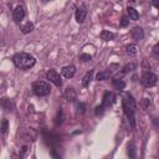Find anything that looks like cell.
<instances>
[{
  "label": "cell",
  "mask_w": 159,
  "mask_h": 159,
  "mask_svg": "<svg viewBox=\"0 0 159 159\" xmlns=\"http://www.w3.org/2000/svg\"><path fill=\"white\" fill-rule=\"evenodd\" d=\"M122 106H123V112H124L125 117L128 118V122H129L130 127L134 128L135 127V109H137V106H135V101H134V98L130 93H125L123 96Z\"/></svg>",
  "instance_id": "cell-1"
},
{
  "label": "cell",
  "mask_w": 159,
  "mask_h": 159,
  "mask_svg": "<svg viewBox=\"0 0 159 159\" xmlns=\"http://www.w3.org/2000/svg\"><path fill=\"white\" fill-rule=\"evenodd\" d=\"M12 61H14V65L20 70H29L36 63L35 57L31 56L30 53H25V52L16 53L12 57Z\"/></svg>",
  "instance_id": "cell-2"
},
{
  "label": "cell",
  "mask_w": 159,
  "mask_h": 159,
  "mask_svg": "<svg viewBox=\"0 0 159 159\" xmlns=\"http://www.w3.org/2000/svg\"><path fill=\"white\" fill-rule=\"evenodd\" d=\"M114 99H116V96H114L113 92H109V91L106 92L104 96H103V99H102V104L98 106V107H96V114H97V116L102 114L106 108H109V107L113 104Z\"/></svg>",
  "instance_id": "cell-3"
},
{
  "label": "cell",
  "mask_w": 159,
  "mask_h": 159,
  "mask_svg": "<svg viewBox=\"0 0 159 159\" xmlns=\"http://www.w3.org/2000/svg\"><path fill=\"white\" fill-rule=\"evenodd\" d=\"M32 89L35 92L36 96H40V97H43V96H47L50 94L51 92V87L47 82L45 81H36L32 83Z\"/></svg>",
  "instance_id": "cell-4"
},
{
  "label": "cell",
  "mask_w": 159,
  "mask_h": 159,
  "mask_svg": "<svg viewBox=\"0 0 159 159\" xmlns=\"http://www.w3.org/2000/svg\"><path fill=\"white\" fill-rule=\"evenodd\" d=\"M118 70H119V65L113 63V65H111L108 68H106L104 71H102V72L97 73L96 80H97V81H104V80H109L111 77H113V75H114V73H116Z\"/></svg>",
  "instance_id": "cell-5"
},
{
  "label": "cell",
  "mask_w": 159,
  "mask_h": 159,
  "mask_svg": "<svg viewBox=\"0 0 159 159\" xmlns=\"http://www.w3.org/2000/svg\"><path fill=\"white\" fill-rule=\"evenodd\" d=\"M140 82L144 87H153L158 82V76L155 73L150 72V71H144V73L142 75Z\"/></svg>",
  "instance_id": "cell-6"
},
{
  "label": "cell",
  "mask_w": 159,
  "mask_h": 159,
  "mask_svg": "<svg viewBox=\"0 0 159 159\" xmlns=\"http://www.w3.org/2000/svg\"><path fill=\"white\" fill-rule=\"evenodd\" d=\"M46 78L50 81V82H52L55 86H61L62 84V81H61V77H60V75L57 73V71L56 70H50V71H47V73H46Z\"/></svg>",
  "instance_id": "cell-7"
},
{
  "label": "cell",
  "mask_w": 159,
  "mask_h": 159,
  "mask_svg": "<svg viewBox=\"0 0 159 159\" xmlns=\"http://www.w3.org/2000/svg\"><path fill=\"white\" fill-rule=\"evenodd\" d=\"M76 21L78 24H82L84 20H86V16H87V7L84 5H81L77 10H76Z\"/></svg>",
  "instance_id": "cell-8"
},
{
  "label": "cell",
  "mask_w": 159,
  "mask_h": 159,
  "mask_svg": "<svg viewBox=\"0 0 159 159\" xmlns=\"http://www.w3.org/2000/svg\"><path fill=\"white\" fill-rule=\"evenodd\" d=\"M24 17H25V9H24V6H21V5L16 6L15 10H14V12H12V19H14V21H15V22H20Z\"/></svg>",
  "instance_id": "cell-9"
},
{
  "label": "cell",
  "mask_w": 159,
  "mask_h": 159,
  "mask_svg": "<svg viewBox=\"0 0 159 159\" xmlns=\"http://www.w3.org/2000/svg\"><path fill=\"white\" fill-rule=\"evenodd\" d=\"M130 36H132V39L133 40H135V41H139V40H142L143 37H144V31H143V29L142 27H134L132 31H130Z\"/></svg>",
  "instance_id": "cell-10"
},
{
  "label": "cell",
  "mask_w": 159,
  "mask_h": 159,
  "mask_svg": "<svg viewBox=\"0 0 159 159\" xmlns=\"http://www.w3.org/2000/svg\"><path fill=\"white\" fill-rule=\"evenodd\" d=\"M75 73H76V67L72 66V65L66 66V67L62 68V75H63L66 78H72V77L75 76Z\"/></svg>",
  "instance_id": "cell-11"
},
{
  "label": "cell",
  "mask_w": 159,
  "mask_h": 159,
  "mask_svg": "<svg viewBox=\"0 0 159 159\" xmlns=\"http://www.w3.org/2000/svg\"><path fill=\"white\" fill-rule=\"evenodd\" d=\"M65 96H66V99H67L68 102H75L76 98H77L76 91H75L72 87H68V88L65 91Z\"/></svg>",
  "instance_id": "cell-12"
},
{
  "label": "cell",
  "mask_w": 159,
  "mask_h": 159,
  "mask_svg": "<svg viewBox=\"0 0 159 159\" xmlns=\"http://www.w3.org/2000/svg\"><path fill=\"white\" fill-rule=\"evenodd\" d=\"M35 132L34 130H31V129H25L22 133H21V138L22 139H25V140H34L35 139Z\"/></svg>",
  "instance_id": "cell-13"
},
{
  "label": "cell",
  "mask_w": 159,
  "mask_h": 159,
  "mask_svg": "<svg viewBox=\"0 0 159 159\" xmlns=\"http://www.w3.org/2000/svg\"><path fill=\"white\" fill-rule=\"evenodd\" d=\"M20 30H21V32H22V34H29V32H31V31L34 30V24H32V22H30V21H26V22L21 24Z\"/></svg>",
  "instance_id": "cell-14"
},
{
  "label": "cell",
  "mask_w": 159,
  "mask_h": 159,
  "mask_svg": "<svg viewBox=\"0 0 159 159\" xmlns=\"http://www.w3.org/2000/svg\"><path fill=\"white\" fill-rule=\"evenodd\" d=\"M99 37H101L102 40H104V41H111V40L114 39V34L111 32V31H108V30H103V31L99 34Z\"/></svg>",
  "instance_id": "cell-15"
},
{
  "label": "cell",
  "mask_w": 159,
  "mask_h": 159,
  "mask_svg": "<svg viewBox=\"0 0 159 159\" xmlns=\"http://www.w3.org/2000/svg\"><path fill=\"white\" fill-rule=\"evenodd\" d=\"M127 14H128V16H129V19L130 20H138V17H139V14L137 12V10L134 9V7H127Z\"/></svg>",
  "instance_id": "cell-16"
},
{
  "label": "cell",
  "mask_w": 159,
  "mask_h": 159,
  "mask_svg": "<svg viewBox=\"0 0 159 159\" xmlns=\"http://www.w3.org/2000/svg\"><path fill=\"white\" fill-rule=\"evenodd\" d=\"M1 104H2L4 109H6V111H11V109L14 108V103H12L10 99H7V98H2Z\"/></svg>",
  "instance_id": "cell-17"
},
{
  "label": "cell",
  "mask_w": 159,
  "mask_h": 159,
  "mask_svg": "<svg viewBox=\"0 0 159 159\" xmlns=\"http://www.w3.org/2000/svg\"><path fill=\"white\" fill-rule=\"evenodd\" d=\"M112 83H113V86H114L117 89H123V88L125 87V83H124L123 80H120V78H114V80L112 81Z\"/></svg>",
  "instance_id": "cell-18"
},
{
  "label": "cell",
  "mask_w": 159,
  "mask_h": 159,
  "mask_svg": "<svg viewBox=\"0 0 159 159\" xmlns=\"http://www.w3.org/2000/svg\"><path fill=\"white\" fill-rule=\"evenodd\" d=\"M91 80H92V71H88V72L84 75L83 80H82V86H83V87H87V86L89 84Z\"/></svg>",
  "instance_id": "cell-19"
},
{
  "label": "cell",
  "mask_w": 159,
  "mask_h": 159,
  "mask_svg": "<svg viewBox=\"0 0 159 159\" xmlns=\"http://www.w3.org/2000/svg\"><path fill=\"white\" fill-rule=\"evenodd\" d=\"M62 120H63V112H62V109L60 108L58 112H57V116H56V118H55V124H56V125H60V124L62 123Z\"/></svg>",
  "instance_id": "cell-20"
},
{
  "label": "cell",
  "mask_w": 159,
  "mask_h": 159,
  "mask_svg": "<svg viewBox=\"0 0 159 159\" xmlns=\"http://www.w3.org/2000/svg\"><path fill=\"white\" fill-rule=\"evenodd\" d=\"M134 68H135V63H129V65H125V66L123 67V70H122V75H125V73H128V72L133 71Z\"/></svg>",
  "instance_id": "cell-21"
},
{
  "label": "cell",
  "mask_w": 159,
  "mask_h": 159,
  "mask_svg": "<svg viewBox=\"0 0 159 159\" xmlns=\"http://www.w3.org/2000/svg\"><path fill=\"white\" fill-rule=\"evenodd\" d=\"M128 155L130 158H134L135 157V145H134V143H130L128 145Z\"/></svg>",
  "instance_id": "cell-22"
},
{
  "label": "cell",
  "mask_w": 159,
  "mask_h": 159,
  "mask_svg": "<svg viewBox=\"0 0 159 159\" xmlns=\"http://www.w3.org/2000/svg\"><path fill=\"white\" fill-rule=\"evenodd\" d=\"M137 46L135 45H129V46H127V52L129 53V55H135L137 53Z\"/></svg>",
  "instance_id": "cell-23"
},
{
  "label": "cell",
  "mask_w": 159,
  "mask_h": 159,
  "mask_svg": "<svg viewBox=\"0 0 159 159\" xmlns=\"http://www.w3.org/2000/svg\"><path fill=\"white\" fill-rule=\"evenodd\" d=\"M142 67H143V70L144 71H149V70H152V63L149 62V60H144L143 61V63H142Z\"/></svg>",
  "instance_id": "cell-24"
},
{
  "label": "cell",
  "mask_w": 159,
  "mask_h": 159,
  "mask_svg": "<svg viewBox=\"0 0 159 159\" xmlns=\"http://www.w3.org/2000/svg\"><path fill=\"white\" fill-rule=\"evenodd\" d=\"M91 60H92V56L88 55V53H82V55L80 56V61H82V62H88V61H91Z\"/></svg>",
  "instance_id": "cell-25"
},
{
  "label": "cell",
  "mask_w": 159,
  "mask_h": 159,
  "mask_svg": "<svg viewBox=\"0 0 159 159\" xmlns=\"http://www.w3.org/2000/svg\"><path fill=\"white\" fill-rule=\"evenodd\" d=\"M7 120L6 119H2V122H1V132H2V134H6V132H7Z\"/></svg>",
  "instance_id": "cell-26"
},
{
  "label": "cell",
  "mask_w": 159,
  "mask_h": 159,
  "mask_svg": "<svg viewBox=\"0 0 159 159\" xmlns=\"http://www.w3.org/2000/svg\"><path fill=\"white\" fill-rule=\"evenodd\" d=\"M153 55H154V57L157 60H159V42L153 47Z\"/></svg>",
  "instance_id": "cell-27"
},
{
  "label": "cell",
  "mask_w": 159,
  "mask_h": 159,
  "mask_svg": "<svg viewBox=\"0 0 159 159\" xmlns=\"http://www.w3.org/2000/svg\"><path fill=\"white\" fill-rule=\"evenodd\" d=\"M128 24H129V17L123 16V17L120 19V26H122V27H125V26H128Z\"/></svg>",
  "instance_id": "cell-28"
},
{
  "label": "cell",
  "mask_w": 159,
  "mask_h": 159,
  "mask_svg": "<svg viewBox=\"0 0 159 159\" xmlns=\"http://www.w3.org/2000/svg\"><path fill=\"white\" fill-rule=\"evenodd\" d=\"M149 106H150V99H148V98H143V101H142V107H143L144 109H148Z\"/></svg>",
  "instance_id": "cell-29"
},
{
  "label": "cell",
  "mask_w": 159,
  "mask_h": 159,
  "mask_svg": "<svg viewBox=\"0 0 159 159\" xmlns=\"http://www.w3.org/2000/svg\"><path fill=\"white\" fill-rule=\"evenodd\" d=\"M84 109H86V106H84L83 103H80V104H78V113H80V114H83V113H84Z\"/></svg>",
  "instance_id": "cell-30"
},
{
  "label": "cell",
  "mask_w": 159,
  "mask_h": 159,
  "mask_svg": "<svg viewBox=\"0 0 159 159\" xmlns=\"http://www.w3.org/2000/svg\"><path fill=\"white\" fill-rule=\"evenodd\" d=\"M150 2H152V5H153L154 7H157V9L159 10V0H150Z\"/></svg>",
  "instance_id": "cell-31"
},
{
  "label": "cell",
  "mask_w": 159,
  "mask_h": 159,
  "mask_svg": "<svg viewBox=\"0 0 159 159\" xmlns=\"http://www.w3.org/2000/svg\"><path fill=\"white\" fill-rule=\"evenodd\" d=\"M129 2H135V0H128Z\"/></svg>",
  "instance_id": "cell-32"
}]
</instances>
